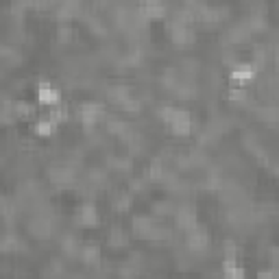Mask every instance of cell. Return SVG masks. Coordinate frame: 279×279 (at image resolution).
<instances>
[{"label":"cell","instance_id":"obj_1","mask_svg":"<svg viewBox=\"0 0 279 279\" xmlns=\"http://www.w3.org/2000/svg\"><path fill=\"white\" fill-rule=\"evenodd\" d=\"M168 125H170V129H172V133H175V135H188L192 131V118H190V113H188V111L177 109Z\"/></svg>","mask_w":279,"mask_h":279},{"label":"cell","instance_id":"obj_2","mask_svg":"<svg viewBox=\"0 0 279 279\" xmlns=\"http://www.w3.org/2000/svg\"><path fill=\"white\" fill-rule=\"evenodd\" d=\"M37 103L39 105H46V107H53V105L61 103L59 89L53 87L51 83H39L37 85Z\"/></svg>","mask_w":279,"mask_h":279},{"label":"cell","instance_id":"obj_3","mask_svg":"<svg viewBox=\"0 0 279 279\" xmlns=\"http://www.w3.org/2000/svg\"><path fill=\"white\" fill-rule=\"evenodd\" d=\"M253 77H255V65H251V63L236 65V68L231 70V75H229V79H231L234 83H238V85H247Z\"/></svg>","mask_w":279,"mask_h":279},{"label":"cell","instance_id":"obj_4","mask_svg":"<svg viewBox=\"0 0 279 279\" xmlns=\"http://www.w3.org/2000/svg\"><path fill=\"white\" fill-rule=\"evenodd\" d=\"M188 231H190V238H188L190 249L192 251H205V247H207V234L199 227H192V229H188Z\"/></svg>","mask_w":279,"mask_h":279},{"label":"cell","instance_id":"obj_5","mask_svg":"<svg viewBox=\"0 0 279 279\" xmlns=\"http://www.w3.org/2000/svg\"><path fill=\"white\" fill-rule=\"evenodd\" d=\"M57 129V122H53L51 118H39L35 125H33V133L39 137H51Z\"/></svg>","mask_w":279,"mask_h":279},{"label":"cell","instance_id":"obj_6","mask_svg":"<svg viewBox=\"0 0 279 279\" xmlns=\"http://www.w3.org/2000/svg\"><path fill=\"white\" fill-rule=\"evenodd\" d=\"M96 223H98L96 210L92 207V205H85V207L81 210V214H79V225H83V227H94Z\"/></svg>","mask_w":279,"mask_h":279},{"label":"cell","instance_id":"obj_7","mask_svg":"<svg viewBox=\"0 0 279 279\" xmlns=\"http://www.w3.org/2000/svg\"><path fill=\"white\" fill-rule=\"evenodd\" d=\"M11 111H13V116H18V118H29V116H33V111H35V105L20 101V103L11 105Z\"/></svg>","mask_w":279,"mask_h":279},{"label":"cell","instance_id":"obj_8","mask_svg":"<svg viewBox=\"0 0 279 279\" xmlns=\"http://www.w3.org/2000/svg\"><path fill=\"white\" fill-rule=\"evenodd\" d=\"M83 260L87 262V264H96V262L101 260V249L94 247V244H87V247L83 249Z\"/></svg>","mask_w":279,"mask_h":279},{"label":"cell","instance_id":"obj_9","mask_svg":"<svg viewBox=\"0 0 279 279\" xmlns=\"http://www.w3.org/2000/svg\"><path fill=\"white\" fill-rule=\"evenodd\" d=\"M129 205H131L129 194H120V196H118V201H116V210H118V212H127V210H129Z\"/></svg>","mask_w":279,"mask_h":279}]
</instances>
